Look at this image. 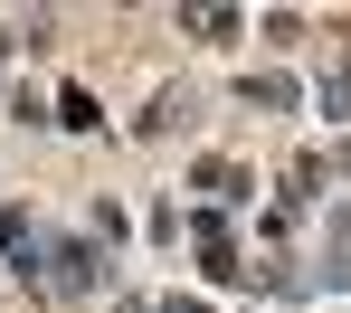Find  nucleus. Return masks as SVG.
I'll return each mask as SVG.
<instances>
[{
	"instance_id": "6e6552de",
	"label": "nucleus",
	"mask_w": 351,
	"mask_h": 313,
	"mask_svg": "<svg viewBox=\"0 0 351 313\" xmlns=\"http://www.w3.org/2000/svg\"><path fill=\"white\" fill-rule=\"evenodd\" d=\"M0 58H10V38H0Z\"/></svg>"
},
{
	"instance_id": "f257e3e1",
	"label": "nucleus",
	"mask_w": 351,
	"mask_h": 313,
	"mask_svg": "<svg viewBox=\"0 0 351 313\" xmlns=\"http://www.w3.org/2000/svg\"><path fill=\"white\" fill-rule=\"evenodd\" d=\"M0 256H10V275H38V266H58L48 238L29 228V209H0Z\"/></svg>"
},
{
	"instance_id": "f03ea898",
	"label": "nucleus",
	"mask_w": 351,
	"mask_h": 313,
	"mask_svg": "<svg viewBox=\"0 0 351 313\" xmlns=\"http://www.w3.org/2000/svg\"><path fill=\"white\" fill-rule=\"evenodd\" d=\"M58 285H66V295H86V285H105V266H95V247H58Z\"/></svg>"
},
{
	"instance_id": "0eeeda50",
	"label": "nucleus",
	"mask_w": 351,
	"mask_h": 313,
	"mask_svg": "<svg viewBox=\"0 0 351 313\" xmlns=\"http://www.w3.org/2000/svg\"><path fill=\"white\" fill-rule=\"evenodd\" d=\"M162 313H209V304H199V295H171V304H162Z\"/></svg>"
},
{
	"instance_id": "7ed1b4c3",
	"label": "nucleus",
	"mask_w": 351,
	"mask_h": 313,
	"mask_svg": "<svg viewBox=\"0 0 351 313\" xmlns=\"http://www.w3.org/2000/svg\"><path fill=\"white\" fill-rule=\"evenodd\" d=\"M58 124H66V133H95L105 114H95V95H86V86H66V95H58Z\"/></svg>"
},
{
	"instance_id": "20e7f679",
	"label": "nucleus",
	"mask_w": 351,
	"mask_h": 313,
	"mask_svg": "<svg viewBox=\"0 0 351 313\" xmlns=\"http://www.w3.org/2000/svg\"><path fill=\"white\" fill-rule=\"evenodd\" d=\"M247 105H266V114H285V105H294V86H285V76H247Z\"/></svg>"
},
{
	"instance_id": "423d86ee",
	"label": "nucleus",
	"mask_w": 351,
	"mask_h": 313,
	"mask_svg": "<svg viewBox=\"0 0 351 313\" xmlns=\"http://www.w3.org/2000/svg\"><path fill=\"white\" fill-rule=\"evenodd\" d=\"M323 114H332V124L351 114V66H342V76H323Z\"/></svg>"
},
{
	"instance_id": "39448f33",
	"label": "nucleus",
	"mask_w": 351,
	"mask_h": 313,
	"mask_svg": "<svg viewBox=\"0 0 351 313\" xmlns=\"http://www.w3.org/2000/svg\"><path fill=\"white\" fill-rule=\"evenodd\" d=\"M190 29H199V38H219V48H228L237 29H247V19H237V10H190Z\"/></svg>"
}]
</instances>
